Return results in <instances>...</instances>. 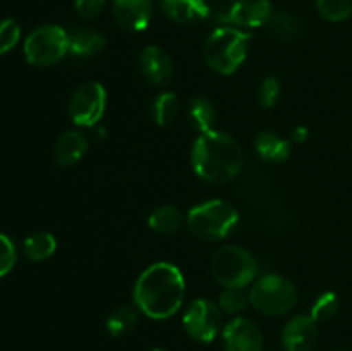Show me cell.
Here are the masks:
<instances>
[{"label": "cell", "instance_id": "1", "mask_svg": "<svg viewBox=\"0 0 352 351\" xmlns=\"http://www.w3.org/2000/svg\"><path fill=\"white\" fill-rule=\"evenodd\" d=\"M186 295L184 277L175 265L158 262L141 272L134 286V301L146 317L164 320L177 313Z\"/></svg>", "mask_w": 352, "mask_h": 351}, {"label": "cell", "instance_id": "2", "mask_svg": "<svg viewBox=\"0 0 352 351\" xmlns=\"http://www.w3.org/2000/svg\"><path fill=\"white\" fill-rule=\"evenodd\" d=\"M191 162L199 178L213 184H223L239 174L243 148L230 134L212 129L196 140Z\"/></svg>", "mask_w": 352, "mask_h": 351}, {"label": "cell", "instance_id": "3", "mask_svg": "<svg viewBox=\"0 0 352 351\" xmlns=\"http://www.w3.org/2000/svg\"><path fill=\"white\" fill-rule=\"evenodd\" d=\"M250 34L237 28H219L205 43V61L219 74H232L248 55Z\"/></svg>", "mask_w": 352, "mask_h": 351}, {"label": "cell", "instance_id": "4", "mask_svg": "<svg viewBox=\"0 0 352 351\" xmlns=\"http://www.w3.org/2000/svg\"><path fill=\"white\" fill-rule=\"evenodd\" d=\"M239 220V213L222 200H210L189 210L188 224L195 236L205 241H219L230 234Z\"/></svg>", "mask_w": 352, "mask_h": 351}, {"label": "cell", "instance_id": "5", "mask_svg": "<svg viewBox=\"0 0 352 351\" xmlns=\"http://www.w3.org/2000/svg\"><path fill=\"white\" fill-rule=\"evenodd\" d=\"M212 274L227 289H243L256 277L258 265L250 251L241 246H222L212 258Z\"/></svg>", "mask_w": 352, "mask_h": 351}, {"label": "cell", "instance_id": "6", "mask_svg": "<svg viewBox=\"0 0 352 351\" xmlns=\"http://www.w3.org/2000/svg\"><path fill=\"white\" fill-rule=\"evenodd\" d=\"M250 301L265 315L280 317L294 308L298 303V291L294 284L282 275L267 274L253 284Z\"/></svg>", "mask_w": 352, "mask_h": 351}, {"label": "cell", "instance_id": "7", "mask_svg": "<svg viewBox=\"0 0 352 351\" xmlns=\"http://www.w3.org/2000/svg\"><path fill=\"white\" fill-rule=\"evenodd\" d=\"M69 52V34L64 28L45 24L36 28L24 41V57L31 65H54Z\"/></svg>", "mask_w": 352, "mask_h": 351}, {"label": "cell", "instance_id": "8", "mask_svg": "<svg viewBox=\"0 0 352 351\" xmlns=\"http://www.w3.org/2000/svg\"><path fill=\"white\" fill-rule=\"evenodd\" d=\"M107 93L103 85L96 81L85 83L72 95L69 103V116L76 126L91 127L102 119L105 112Z\"/></svg>", "mask_w": 352, "mask_h": 351}, {"label": "cell", "instance_id": "9", "mask_svg": "<svg viewBox=\"0 0 352 351\" xmlns=\"http://www.w3.org/2000/svg\"><path fill=\"white\" fill-rule=\"evenodd\" d=\"M184 329L189 336L199 343H212L220 330L222 317H220L219 306L210 299H196L186 310Z\"/></svg>", "mask_w": 352, "mask_h": 351}, {"label": "cell", "instance_id": "10", "mask_svg": "<svg viewBox=\"0 0 352 351\" xmlns=\"http://www.w3.org/2000/svg\"><path fill=\"white\" fill-rule=\"evenodd\" d=\"M222 343L226 351H261L263 336L258 326L244 317L230 320L222 332Z\"/></svg>", "mask_w": 352, "mask_h": 351}, {"label": "cell", "instance_id": "11", "mask_svg": "<svg viewBox=\"0 0 352 351\" xmlns=\"http://www.w3.org/2000/svg\"><path fill=\"white\" fill-rule=\"evenodd\" d=\"M318 337L316 320L311 315H298L287 322L282 332L285 351H313Z\"/></svg>", "mask_w": 352, "mask_h": 351}, {"label": "cell", "instance_id": "12", "mask_svg": "<svg viewBox=\"0 0 352 351\" xmlns=\"http://www.w3.org/2000/svg\"><path fill=\"white\" fill-rule=\"evenodd\" d=\"M270 0H234L226 14V21L243 28L263 26L270 21Z\"/></svg>", "mask_w": 352, "mask_h": 351}, {"label": "cell", "instance_id": "13", "mask_svg": "<svg viewBox=\"0 0 352 351\" xmlns=\"http://www.w3.org/2000/svg\"><path fill=\"white\" fill-rule=\"evenodd\" d=\"M112 12L124 30L143 31L151 19L150 0H113Z\"/></svg>", "mask_w": 352, "mask_h": 351}, {"label": "cell", "instance_id": "14", "mask_svg": "<svg viewBox=\"0 0 352 351\" xmlns=\"http://www.w3.org/2000/svg\"><path fill=\"white\" fill-rule=\"evenodd\" d=\"M140 69L144 79L155 86H164L170 83L172 74H174L172 58L168 57L167 52L158 47L144 48L140 57Z\"/></svg>", "mask_w": 352, "mask_h": 351}, {"label": "cell", "instance_id": "15", "mask_svg": "<svg viewBox=\"0 0 352 351\" xmlns=\"http://www.w3.org/2000/svg\"><path fill=\"white\" fill-rule=\"evenodd\" d=\"M165 16L179 24H195L206 19L210 7L206 0H162Z\"/></svg>", "mask_w": 352, "mask_h": 351}, {"label": "cell", "instance_id": "16", "mask_svg": "<svg viewBox=\"0 0 352 351\" xmlns=\"http://www.w3.org/2000/svg\"><path fill=\"white\" fill-rule=\"evenodd\" d=\"M88 150V141L78 131H69L58 138L54 148V158L58 165H72Z\"/></svg>", "mask_w": 352, "mask_h": 351}, {"label": "cell", "instance_id": "17", "mask_svg": "<svg viewBox=\"0 0 352 351\" xmlns=\"http://www.w3.org/2000/svg\"><path fill=\"white\" fill-rule=\"evenodd\" d=\"M258 155L268 162H284L291 155V143L272 131H263L254 141Z\"/></svg>", "mask_w": 352, "mask_h": 351}, {"label": "cell", "instance_id": "18", "mask_svg": "<svg viewBox=\"0 0 352 351\" xmlns=\"http://www.w3.org/2000/svg\"><path fill=\"white\" fill-rule=\"evenodd\" d=\"M103 47H105V36L96 30L82 28L69 34V50L74 55L88 57L98 54Z\"/></svg>", "mask_w": 352, "mask_h": 351}, {"label": "cell", "instance_id": "19", "mask_svg": "<svg viewBox=\"0 0 352 351\" xmlns=\"http://www.w3.org/2000/svg\"><path fill=\"white\" fill-rule=\"evenodd\" d=\"M189 120L195 126L196 131L199 133H208L212 131L213 123H215V109H213L212 102L205 96H196L189 103Z\"/></svg>", "mask_w": 352, "mask_h": 351}, {"label": "cell", "instance_id": "20", "mask_svg": "<svg viewBox=\"0 0 352 351\" xmlns=\"http://www.w3.org/2000/svg\"><path fill=\"white\" fill-rule=\"evenodd\" d=\"M57 250V241L48 233H36L24 241V253L30 260L41 262L50 258Z\"/></svg>", "mask_w": 352, "mask_h": 351}, {"label": "cell", "instance_id": "21", "mask_svg": "<svg viewBox=\"0 0 352 351\" xmlns=\"http://www.w3.org/2000/svg\"><path fill=\"white\" fill-rule=\"evenodd\" d=\"M151 229L158 234H172L182 226V215L177 209L170 205L158 206L148 220Z\"/></svg>", "mask_w": 352, "mask_h": 351}, {"label": "cell", "instance_id": "22", "mask_svg": "<svg viewBox=\"0 0 352 351\" xmlns=\"http://www.w3.org/2000/svg\"><path fill=\"white\" fill-rule=\"evenodd\" d=\"M138 313L131 306H120L107 319V330L113 337H124L136 327Z\"/></svg>", "mask_w": 352, "mask_h": 351}, {"label": "cell", "instance_id": "23", "mask_svg": "<svg viewBox=\"0 0 352 351\" xmlns=\"http://www.w3.org/2000/svg\"><path fill=\"white\" fill-rule=\"evenodd\" d=\"M179 100L174 93H162L153 103V119L158 126H168L177 116Z\"/></svg>", "mask_w": 352, "mask_h": 351}, {"label": "cell", "instance_id": "24", "mask_svg": "<svg viewBox=\"0 0 352 351\" xmlns=\"http://www.w3.org/2000/svg\"><path fill=\"white\" fill-rule=\"evenodd\" d=\"M316 9L323 19L339 23L352 14V2L351 0H316Z\"/></svg>", "mask_w": 352, "mask_h": 351}, {"label": "cell", "instance_id": "25", "mask_svg": "<svg viewBox=\"0 0 352 351\" xmlns=\"http://www.w3.org/2000/svg\"><path fill=\"white\" fill-rule=\"evenodd\" d=\"M337 310H339V298H337L336 292H323V295L316 299L315 305L311 306V317L316 322H327V320H330L332 317H336Z\"/></svg>", "mask_w": 352, "mask_h": 351}, {"label": "cell", "instance_id": "26", "mask_svg": "<svg viewBox=\"0 0 352 351\" xmlns=\"http://www.w3.org/2000/svg\"><path fill=\"white\" fill-rule=\"evenodd\" d=\"M21 38V28L16 21L2 19L0 21V55L12 50Z\"/></svg>", "mask_w": 352, "mask_h": 351}, {"label": "cell", "instance_id": "27", "mask_svg": "<svg viewBox=\"0 0 352 351\" xmlns=\"http://www.w3.org/2000/svg\"><path fill=\"white\" fill-rule=\"evenodd\" d=\"M272 33L277 34L282 40H292L298 34V23L287 14H274L270 17Z\"/></svg>", "mask_w": 352, "mask_h": 351}, {"label": "cell", "instance_id": "28", "mask_svg": "<svg viewBox=\"0 0 352 351\" xmlns=\"http://www.w3.org/2000/svg\"><path fill=\"white\" fill-rule=\"evenodd\" d=\"M248 296L244 295L241 289H226V291L220 295L219 305L223 312L227 313H239L246 308L248 305Z\"/></svg>", "mask_w": 352, "mask_h": 351}, {"label": "cell", "instance_id": "29", "mask_svg": "<svg viewBox=\"0 0 352 351\" xmlns=\"http://www.w3.org/2000/svg\"><path fill=\"white\" fill-rule=\"evenodd\" d=\"M16 246L6 234H0V277H6L16 265Z\"/></svg>", "mask_w": 352, "mask_h": 351}, {"label": "cell", "instance_id": "30", "mask_svg": "<svg viewBox=\"0 0 352 351\" xmlns=\"http://www.w3.org/2000/svg\"><path fill=\"white\" fill-rule=\"evenodd\" d=\"M278 96H280V83L277 78H267L261 83L260 88V102L265 109H270L277 103Z\"/></svg>", "mask_w": 352, "mask_h": 351}, {"label": "cell", "instance_id": "31", "mask_svg": "<svg viewBox=\"0 0 352 351\" xmlns=\"http://www.w3.org/2000/svg\"><path fill=\"white\" fill-rule=\"evenodd\" d=\"M107 0H76V10H78L79 16L86 17V19H91L96 17L98 14H102V10L105 9Z\"/></svg>", "mask_w": 352, "mask_h": 351}, {"label": "cell", "instance_id": "32", "mask_svg": "<svg viewBox=\"0 0 352 351\" xmlns=\"http://www.w3.org/2000/svg\"><path fill=\"white\" fill-rule=\"evenodd\" d=\"M306 138H308V129H306V127L298 126L292 131V141H294V143H305Z\"/></svg>", "mask_w": 352, "mask_h": 351}, {"label": "cell", "instance_id": "33", "mask_svg": "<svg viewBox=\"0 0 352 351\" xmlns=\"http://www.w3.org/2000/svg\"><path fill=\"white\" fill-rule=\"evenodd\" d=\"M150 351H165V350H150Z\"/></svg>", "mask_w": 352, "mask_h": 351}]
</instances>
